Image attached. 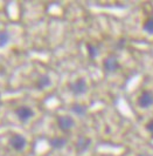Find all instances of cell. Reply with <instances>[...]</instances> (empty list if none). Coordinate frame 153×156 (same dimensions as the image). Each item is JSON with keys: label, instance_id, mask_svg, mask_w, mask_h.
I'll return each mask as SVG.
<instances>
[{"label": "cell", "instance_id": "cell-1", "mask_svg": "<svg viewBox=\"0 0 153 156\" xmlns=\"http://www.w3.org/2000/svg\"><path fill=\"white\" fill-rule=\"evenodd\" d=\"M87 90H88V83L83 78L77 79L70 85V92L76 96L83 95L87 93Z\"/></svg>", "mask_w": 153, "mask_h": 156}, {"label": "cell", "instance_id": "cell-2", "mask_svg": "<svg viewBox=\"0 0 153 156\" xmlns=\"http://www.w3.org/2000/svg\"><path fill=\"white\" fill-rule=\"evenodd\" d=\"M9 146L16 151H21L26 148L27 146V140L26 137L20 135V134H14L9 137Z\"/></svg>", "mask_w": 153, "mask_h": 156}, {"label": "cell", "instance_id": "cell-3", "mask_svg": "<svg viewBox=\"0 0 153 156\" xmlns=\"http://www.w3.org/2000/svg\"><path fill=\"white\" fill-rule=\"evenodd\" d=\"M103 67H104V70L107 72V73H115V72H117V70L119 69V67H121L118 58L116 55H109L103 61Z\"/></svg>", "mask_w": 153, "mask_h": 156}, {"label": "cell", "instance_id": "cell-4", "mask_svg": "<svg viewBox=\"0 0 153 156\" xmlns=\"http://www.w3.org/2000/svg\"><path fill=\"white\" fill-rule=\"evenodd\" d=\"M15 115L19 121L21 122H27L32 117L34 116V110L28 106H20L15 109Z\"/></svg>", "mask_w": 153, "mask_h": 156}, {"label": "cell", "instance_id": "cell-5", "mask_svg": "<svg viewBox=\"0 0 153 156\" xmlns=\"http://www.w3.org/2000/svg\"><path fill=\"white\" fill-rule=\"evenodd\" d=\"M57 126L62 132H68L75 126V121L70 115H62L57 117Z\"/></svg>", "mask_w": 153, "mask_h": 156}, {"label": "cell", "instance_id": "cell-6", "mask_svg": "<svg viewBox=\"0 0 153 156\" xmlns=\"http://www.w3.org/2000/svg\"><path fill=\"white\" fill-rule=\"evenodd\" d=\"M138 105L140 108H148L153 105V93L150 90H145L140 94L138 99Z\"/></svg>", "mask_w": 153, "mask_h": 156}, {"label": "cell", "instance_id": "cell-7", "mask_svg": "<svg viewBox=\"0 0 153 156\" xmlns=\"http://www.w3.org/2000/svg\"><path fill=\"white\" fill-rule=\"evenodd\" d=\"M90 146H91V140L87 136H81L77 140L75 148H76V151L78 154H82V153H85L88 149L90 148Z\"/></svg>", "mask_w": 153, "mask_h": 156}, {"label": "cell", "instance_id": "cell-8", "mask_svg": "<svg viewBox=\"0 0 153 156\" xmlns=\"http://www.w3.org/2000/svg\"><path fill=\"white\" fill-rule=\"evenodd\" d=\"M66 144H67V140L64 137H61V136H55V137L49 140V146L54 149L64 148Z\"/></svg>", "mask_w": 153, "mask_h": 156}, {"label": "cell", "instance_id": "cell-9", "mask_svg": "<svg viewBox=\"0 0 153 156\" xmlns=\"http://www.w3.org/2000/svg\"><path fill=\"white\" fill-rule=\"evenodd\" d=\"M50 85H52V80L49 78V75H46V74L40 75L39 79L36 80V83H35L38 89H45V88L49 87Z\"/></svg>", "mask_w": 153, "mask_h": 156}, {"label": "cell", "instance_id": "cell-10", "mask_svg": "<svg viewBox=\"0 0 153 156\" xmlns=\"http://www.w3.org/2000/svg\"><path fill=\"white\" fill-rule=\"evenodd\" d=\"M71 112L77 116H84L85 114L88 113V107L84 106V105H81V103H75L71 107Z\"/></svg>", "mask_w": 153, "mask_h": 156}, {"label": "cell", "instance_id": "cell-11", "mask_svg": "<svg viewBox=\"0 0 153 156\" xmlns=\"http://www.w3.org/2000/svg\"><path fill=\"white\" fill-rule=\"evenodd\" d=\"M11 41V33L6 30L0 31V48H4L9 44Z\"/></svg>", "mask_w": 153, "mask_h": 156}, {"label": "cell", "instance_id": "cell-12", "mask_svg": "<svg viewBox=\"0 0 153 156\" xmlns=\"http://www.w3.org/2000/svg\"><path fill=\"white\" fill-rule=\"evenodd\" d=\"M87 52L90 59H96L98 55H100V49L96 45H92V44H88L87 45Z\"/></svg>", "mask_w": 153, "mask_h": 156}, {"label": "cell", "instance_id": "cell-13", "mask_svg": "<svg viewBox=\"0 0 153 156\" xmlns=\"http://www.w3.org/2000/svg\"><path fill=\"white\" fill-rule=\"evenodd\" d=\"M143 28H144V31H145L146 33H148V34H153V16L148 18L145 23H144Z\"/></svg>", "mask_w": 153, "mask_h": 156}, {"label": "cell", "instance_id": "cell-14", "mask_svg": "<svg viewBox=\"0 0 153 156\" xmlns=\"http://www.w3.org/2000/svg\"><path fill=\"white\" fill-rule=\"evenodd\" d=\"M146 129L150 132V133H152L153 134V120H151L147 125H146Z\"/></svg>", "mask_w": 153, "mask_h": 156}, {"label": "cell", "instance_id": "cell-15", "mask_svg": "<svg viewBox=\"0 0 153 156\" xmlns=\"http://www.w3.org/2000/svg\"><path fill=\"white\" fill-rule=\"evenodd\" d=\"M124 46H125V40H119L118 44H117V47H118L119 49H122Z\"/></svg>", "mask_w": 153, "mask_h": 156}, {"label": "cell", "instance_id": "cell-16", "mask_svg": "<svg viewBox=\"0 0 153 156\" xmlns=\"http://www.w3.org/2000/svg\"><path fill=\"white\" fill-rule=\"evenodd\" d=\"M138 156H148V155H147V154H144V153H143V154H139Z\"/></svg>", "mask_w": 153, "mask_h": 156}]
</instances>
